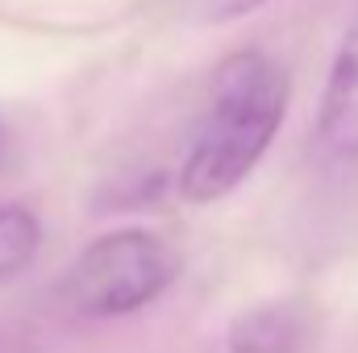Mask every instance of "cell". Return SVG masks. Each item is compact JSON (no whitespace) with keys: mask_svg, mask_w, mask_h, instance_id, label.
Masks as SVG:
<instances>
[{"mask_svg":"<svg viewBox=\"0 0 358 353\" xmlns=\"http://www.w3.org/2000/svg\"><path fill=\"white\" fill-rule=\"evenodd\" d=\"M304 341L308 320L296 303H259L229 329V353H300Z\"/></svg>","mask_w":358,"mask_h":353,"instance_id":"obj_4","label":"cell"},{"mask_svg":"<svg viewBox=\"0 0 358 353\" xmlns=\"http://www.w3.org/2000/svg\"><path fill=\"white\" fill-rule=\"evenodd\" d=\"M0 154H4V129H0Z\"/></svg>","mask_w":358,"mask_h":353,"instance_id":"obj_7","label":"cell"},{"mask_svg":"<svg viewBox=\"0 0 358 353\" xmlns=\"http://www.w3.org/2000/svg\"><path fill=\"white\" fill-rule=\"evenodd\" d=\"M287 96L292 80L271 54L263 50L229 54L208 84V108L196 121L192 146L179 167L183 200L213 204L250 175L283 125Z\"/></svg>","mask_w":358,"mask_h":353,"instance_id":"obj_1","label":"cell"},{"mask_svg":"<svg viewBox=\"0 0 358 353\" xmlns=\"http://www.w3.org/2000/svg\"><path fill=\"white\" fill-rule=\"evenodd\" d=\"M179 274V254L150 229H117L96 237L88 250L71 262L63 295L67 303L92 316L113 320L142 312L155 303Z\"/></svg>","mask_w":358,"mask_h":353,"instance_id":"obj_2","label":"cell"},{"mask_svg":"<svg viewBox=\"0 0 358 353\" xmlns=\"http://www.w3.org/2000/svg\"><path fill=\"white\" fill-rule=\"evenodd\" d=\"M317 146L334 158H358V17L346 29L325 80L317 112Z\"/></svg>","mask_w":358,"mask_h":353,"instance_id":"obj_3","label":"cell"},{"mask_svg":"<svg viewBox=\"0 0 358 353\" xmlns=\"http://www.w3.org/2000/svg\"><path fill=\"white\" fill-rule=\"evenodd\" d=\"M263 4H271V0H204L200 8H204L208 21H229V17L255 13V8H263Z\"/></svg>","mask_w":358,"mask_h":353,"instance_id":"obj_6","label":"cell"},{"mask_svg":"<svg viewBox=\"0 0 358 353\" xmlns=\"http://www.w3.org/2000/svg\"><path fill=\"white\" fill-rule=\"evenodd\" d=\"M42 246V225L29 208L21 204H0V283L17 278L25 266L38 258Z\"/></svg>","mask_w":358,"mask_h":353,"instance_id":"obj_5","label":"cell"}]
</instances>
